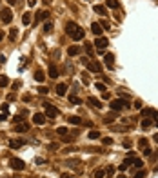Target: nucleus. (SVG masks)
<instances>
[{"label": "nucleus", "mask_w": 158, "mask_h": 178, "mask_svg": "<svg viewBox=\"0 0 158 178\" xmlns=\"http://www.w3.org/2000/svg\"><path fill=\"white\" fill-rule=\"evenodd\" d=\"M66 33H67V37H71L73 40H84V37H86V31L78 26L76 22H67L66 24Z\"/></svg>", "instance_id": "1"}, {"label": "nucleus", "mask_w": 158, "mask_h": 178, "mask_svg": "<svg viewBox=\"0 0 158 178\" xmlns=\"http://www.w3.org/2000/svg\"><path fill=\"white\" fill-rule=\"evenodd\" d=\"M109 107H111L113 111H120V109H124V107H131V104H129V100H122V98H115V100H111Z\"/></svg>", "instance_id": "2"}, {"label": "nucleus", "mask_w": 158, "mask_h": 178, "mask_svg": "<svg viewBox=\"0 0 158 178\" xmlns=\"http://www.w3.org/2000/svg\"><path fill=\"white\" fill-rule=\"evenodd\" d=\"M82 64H84V66H86L87 69H89V71H93V73H100V64H98V62H95V60H91V58H82Z\"/></svg>", "instance_id": "3"}, {"label": "nucleus", "mask_w": 158, "mask_h": 178, "mask_svg": "<svg viewBox=\"0 0 158 178\" xmlns=\"http://www.w3.org/2000/svg\"><path fill=\"white\" fill-rule=\"evenodd\" d=\"M44 111H46V118H55V116H58V109L53 106V104H49V102L44 104Z\"/></svg>", "instance_id": "4"}, {"label": "nucleus", "mask_w": 158, "mask_h": 178, "mask_svg": "<svg viewBox=\"0 0 158 178\" xmlns=\"http://www.w3.org/2000/svg\"><path fill=\"white\" fill-rule=\"evenodd\" d=\"M107 46H109V40H107L106 37H98L96 40H95V47H96L100 53H102V51H104V49H106Z\"/></svg>", "instance_id": "5"}, {"label": "nucleus", "mask_w": 158, "mask_h": 178, "mask_svg": "<svg viewBox=\"0 0 158 178\" xmlns=\"http://www.w3.org/2000/svg\"><path fill=\"white\" fill-rule=\"evenodd\" d=\"M0 18H2V22H4V24H11V20H13V13H11V9L4 7L2 11H0Z\"/></svg>", "instance_id": "6"}, {"label": "nucleus", "mask_w": 158, "mask_h": 178, "mask_svg": "<svg viewBox=\"0 0 158 178\" xmlns=\"http://www.w3.org/2000/svg\"><path fill=\"white\" fill-rule=\"evenodd\" d=\"M142 116L144 118H158V111L153 109V107H142Z\"/></svg>", "instance_id": "7"}, {"label": "nucleus", "mask_w": 158, "mask_h": 178, "mask_svg": "<svg viewBox=\"0 0 158 178\" xmlns=\"http://www.w3.org/2000/svg\"><path fill=\"white\" fill-rule=\"evenodd\" d=\"M27 140L26 138H13V140H9V147L11 149H20L22 145H26Z\"/></svg>", "instance_id": "8"}, {"label": "nucleus", "mask_w": 158, "mask_h": 178, "mask_svg": "<svg viewBox=\"0 0 158 178\" xmlns=\"http://www.w3.org/2000/svg\"><path fill=\"white\" fill-rule=\"evenodd\" d=\"M9 165H11V169H15V171H22L24 167H26V164H24L20 158H13V160L9 162Z\"/></svg>", "instance_id": "9"}, {"label": "nucleus", "mask_w": 158, "mask_h": 178, "mask_svg": "<svg viewBox=\"0 0 158 178\" xmlns=\"http://www.w3.org/2000/svg\"><path fill=\"white\" fill-rule=\"evenodd\" d=\"M33 122L37 124V126H44V124H46V115H42V113H35L33 115Z\"/></svg>", "instance_id": "10"}, {"label": "nucleus", "mask_w": 158, "mask_h": 178, "mask_svg": "<svg viewBox=\"0 0 158 178\" xmlns=\"http://www.w3.org/2000/svg\"><path fill=\"white\" fill-rule=\"evenodd\" d=\"M46 20H49V11H44V9L38 11L37 13V20L35 22H46Z\"/></svg>", "instance_id": "11"}, {"label": "nucleus", "mask_w": 158, "mask_h": 178, "mask_svg": "<svg viewBox=\"0 0 158 178\" xmlns=\"http://www.w3.org/2000/svg\"><path fill=\"white\" fill-rule=\"evenodd\" d=\"M113 60H115V55H113V53H107V55L104 56V62H106V66L109 69H113Z\"/></svg>", "instance_id": "12"}, {"label": "nucleus", "mask_w": 158, "mask_h": 178, "mask_svg": "<svg viewBox=\"0 0 158 178\" xmlns=\"http://www.w3.org/2000/svg\"><path fill=\"white\" fill-rule=\"evenodd\" d=\"M55 89H56V95H58V96H64V95L67 93V86H66V84H58Z\"/></svg>", "instance_id": "13"}, {"label": "nucleus", "mask_w": 158, "mask_h": 178, "mask_svg": "<svg viewBox=\"0 0 158 178\" xmlns=\"http://www.w3.org/2000/svg\"><path fill=\"white\" fill-rule=\"evenodd\" d=\"M91 31L95 33L96 37H100V35H102V26H100L98 22H93V24H91Z\"/></svg>", "instance_id": "14"}, {"label": "nucleus", "mask_w": 158, "mask_h": 178, "mask_svg": "<svg viewBox=\"0 0 158 178\" xmlns=\"http://www.w3.org/2000/svg\"><path fill=\"white\" fill-rule=\"evenodd\" d=\"M27 129H29L27 124H24V122H20V124H17V126H15V133H26Z\"/></svg>", "instance_id": "15"}, {"label": "nucleus", "mask_w": 158, "mask_h": 178, "mask_svg": "<svg viewBox=\"0 0 158 178\" xmlns=\"http://www.w3.org/2000/svg\"><path fill=\"white\" fill-rule=\"evenodd\" d=\"M93 9H95V13H96V15H102V17H106V15H107L106 6H100V4H98V6H95Z\"/></svg>", "instance_id": "16"}, {"label": "nucleus", "mask_w": 158, "mask_h": 178, "mask_svg": "<svg viewBox=\"0 0 158 178\" xmlns=\"http://www.w3.org/2000/svg\"><path fill=\"white\" fill-rule=\"evenodd\" d=\"M47 73H49V76H51V78H56V76H58V69H56L55 64H51V66H49Z\"/></svg>", "instance_id": "17"}, {"label": "nucleus", "mask_w": 158, "mask_h": 178, "mask_svg": "<svg viewBox=\"0 0 158 178\" xmlns=\"http://www.w3.org/2000/svg\"><path fill=\"white\" fill-rule=\"evenodd\" d=\"M33 22V18H31V13H24V17H22V24H24V26H29V24H31Z\"/></svg>", "instance_id": "18"}, {"label": "nucleus", "mask_w": 158, "mask_h": 178, "mask_svg": "<svg viewBox=\"0 0 158 178\" xmlns=\"http://www.w3.org/2000/svg\"><path fill=\"white\" fill-rule=\"evenodd\" d=\"M53 31V22L51 20H46V22H44V33H51Z\"/></svg>", "instance_id": "19"}, {"label": "nucleus", "mask_w": 158, "mask_h": 178, "mask_svg": "<svg viewBox=\"0 0 158 178\" xmlns=\"http://www.w3.org/2000/svg\"><path fill=\"white\" fill-rule=\"evenodd\" d=\"M131 160H133V158H127V160H124V162H122V164H120V167H118V169H120V171H125L127 167H129V165L133 164Z\"/></svg>", "instance_id": "20"}, {"label": "nucleus", "mask_w": 158, "mask_h": 178, "mask_svg": "<svg viewBox=\"0 0 158 178\" xmlns=\"http://www.w3.org/2000/svg\"><path fill=\"white\" fill-rule=\"evenodd\" d=\"M87 102H89V104H93L95 107H102V102L98 100V98H95V96H89V98H87Z\"/></svg>", "instance_id": "21"}, {"label": "nucleus", "mask_w": 158, "mask_h": 178, "mask_svg": "<svg viewBox=\"0 0 158 178\" xmlns=\"http://www.w3.org/2000/svg\"><path fill=\"white\" fill-rule=\"evenodd\" d=\"M67 122L69 124H75V126H78V124H82V120H80V116H75V115H71L67 118Z\"/></svg>", "instance_id": "22"}, {"label": "nucleus", "mask_w": 158, "mask_h": 178, "mask_svg": "<svg viewBox=\"0 0 158 178\" xmlns=\"http://www.w3.org/2000/svg\"><path fill=\"white\" fill-rule=\"evenodd\" d=\"M93 178H106V169H96L93 173Z\"/></svg>", "instance_id": "23"}, {"label": "nucleus", "mask_w": 158, "mask_h": 178, "mask_svg": "<svg viewBox=\"0 0 158 178\" xmlns=\"http://www.w3.org/2000/svg\"><path fill=\"white\" fill-rule=\"evenodd\" d=\"M69 102H71L73 106H80V104H82V100H80L76 95H71V96H69Z\"/></svg>", "instance_id": "24"}, {"label": "nucleus", "mask_w": 158, "mask_h": 178, "mask_svg": "<svg viewBox=\"0 0 158 178\" xmlns=\"http://www.w3.org/2000/svg\"><path fill=\"white\" fill-rule=\"evenodd\" d=\"M17 38H18V29L17 27H15V29H11V31H9V40H17Z\"/></svg>", "instance_id": "25"}, {"label": "nucleus", "mask_w": 158, "mask_h": 178, "mask_svg": "<svg viewBox=\"0 0 158 178\" xmlns=\"http://www.w3.org/2000/svg\"><path fill=\"white\" fill-rule=\"evenodd\" d=\"M67 53H69L71 56H75V55H78V53H80V47H76V46H71V47L67 49Z\"/></svg>", "instance_id": "26"}, {"label": "nucleus", "mask_w": 158, "mask_h": 178, "mask_svg": "<svg viewBox=\"0 0 158 178\" xmlns=\"http://www.w3.org/2000/svg\"><path fill=\"white\" fill-rule=\"evenodd\" d=\"M107 7H111V9H116L118 6H120V4H118V0H107Z\"/></svg>", "instance_id": "27"}, {"label": "nucleus", "mask_w": 158, "mask_h": 178, "mask_svg": "<svg viewBox=\"0 0 158 178\" xmlns=\"http://www.w3.org/2000/svg\"><path fill=\"white\" fill-rule=\"evenodd\" d=\"M7 86H9V78L2 75L0 76V87H7Z\"/></svg>", "instance_id": "28"}, {"label": "nucleus", "mask_w": 158, "mask_h": 178, "mask_svg": "<svg viewBox=\"0 0 158 178\" xmlns=\"http://www.w3.org/2000/svg\"><path fill=\"white\" fill-rule=\"evenodd\" d=\"M151 126H153V122L149 120V118H145V120H142V127H144V129H149Z\"/></svg>", "instance_id": "29"}, {"label": "nucleus", "mask_w": 158, "mask_h": 178, "mask_svg": "<svg viewBox=\"0 0 158 178\" xmlns=\"http://www.w3.org/2000/svg\"><path fill=\"white\" fill-rule=\"evenodd\" d=\"M35 80H37V82H44V73L42 71H37V73H35Z\"/></svg>", "instance_id": "30"}, {"label": "nucleus", "mask_w": 158, "mask_h": 178, "mask_svg": "<svg viewBox=\"0 0 158 178\" xmlns=\"http://www.w3.org/2000/svg\"><path fill=\"white\" fill-rule=\"evenodd\" d=\"M133 164H135L136 169H142V167H144V162H142V160H138V158H135V160H133Z\"/></svg>", "instance_id": "31"}, {"label": "nucleus", "mask_w": 158, "mask_h": 178, "mask_svg": "<svg viewBox=\"0 0 158 178\" xmlns=\"http://www.w3.org/2000/svg\"><path fill=\"white\" fill-rule=\"evenodd\" d=\"M89 138H91V140H96V138H100V131H91V133H89Z\"/></svg>", "instance_id": "32"}, {"label": "nucleus", "mask_w": 158, "mask_h": 178, "mask_svg": "<svg viewBox=\"0 0 158 178\" xmlns=\"http://www.w3.org/2000/svg\"><path fill=\"white\" fill-rule=\"evenodd\" d=\"M102 144H104V145H111V144H113V138H111V136L102 138Z\"/></svg>", "instance_id": "33"}, {"label": "nucleus", "mask_w": 158, "mask_h": 178, "mask_svg": "<svg viewBox=\"0 0 158 178\" xmlns=\"http://www.w3.org/2000/svg\"><path fill=\"white\" fill-rule=\"evenodd\" d=\"M138 145H140V149H145L147 147V140L145 138H140V140H138Z\"/></svg>", "instance_id": "34"}, {"label": "nucleus", "mask_w": 158, "mask_h": 178, "mask_svg": "<svg viewBox=\"0 0 158 178\" xmlns=\"http://www.w3.org/2000/svg\"><path fill=\"white\" fill-rule=\"evenodd\" d=\"M113 129H115V131H127L129 127H127V126H113Z\"/></svg>", "instance_id": "35"}, {"label": "nucleus", "mask_w": 158, "mask_h": 178, "mask_svg": "<svg viewBox=\"0 0 158 178\" xmlns=\"http://www.w3.org/2000/svg\"><path fill=\"white\" fill-rule=\"evenodd\" d=\"M56 133H58L60 136H66V135H67V129H66V127H58V129H56Z\"/></svg>", "instance_id": "36"}, {"label": "nucleus", "mask_w": 158, "mask_h": 178, "mask_svg": "<svg viewBox=\"0 0 158 178\" xmlns=\"http://www.w3.org/2000/svg\"><path fill=\"white\" fill-rule=\"evenodd\" d=\"M86 53H87V55H93V44H86Z\"/></svg>", "instance_id": "37"}, {"label": "nucleus", "mask_w": 158, "mask_h": 178, "mask_svg": "<svg viewBox=\"0 0 158 178\" xmlns=\"http://www.w3.org/2000/svg\"><path fill=\"white\" fill-rule=\"evenodd\" d=\"M113 120H115V115H107L106 118H104V122H106V124H111Z\"/></svg>", "instance_id": "38"}, {"label": "nucleus", "mask_w": 158, "mask_h": 178, "mask_svg": "<svg viewBox=\"0 0 158 178\" xmlns=\"http://www.w3.org/2000/svg\"><path fill=\"white\" fill-rule=\"evenodd\" d=\"M47 91H49V89H47L46 86H42V87H38V93H40V95H47Z\"/></svg>", "instance_id": "39"}, {"label": "nucleus", "mask_w": 158, "mask_h": 178, "mask_svg": "<svg viewBox=\"0 0 158 178\" xmlns=\"http://www.w3.org/2000/svg\"><path fill=\"white\" fill-rule=\"evenodd\" d=\"M113 173H115V167H113V165H109V167H107V169H106V175H113Z\"/></svg>", "instance_id": "40"}, {"label": "nucleus", "mask_w": 158, "mask_h": 178, "mask_svg": "<svg viewBox=\"0 0 158 178\" xmlns=\"http://www.w3.org/2000/svg\"><path fill=\"white\" fill-rule=\"evenodd\" d=\"M100 26H102L104 29H109V27H111V24H109V22H107V20H104V22L100 24Z\"/></svg>", "instance_id": "41"}, {"label": "nucleus", "mask_w": 158, "mask_h": 178, "mask_svg": "<svg viewBox=\"0 0 158 178\" xmlns=\"http://www.w3.org/2000/svg\"><path fill=\"white\" fill-rule=\"evenodd\" d=\"M96 89H98V91H106V86H104V84H100V82H98V84H96Z\"/></svg>", "instance_id": "42"}, {"label": "nucleus", "mask_w": 158, "mask_h": 178, "mask_svg": "<svg viewBox=\"0 0 158 178\" xmlns=\"http://www.w3.org/2000/svg\"><path fill=\"white\" fill-rule=\"evenodd\" d=\"M35 162H37L38 165H42V164H44V162H46V160H44V158H40V156H38V158H35Z\"/></svg>", "instance_id": "43"}, {"label": "nucleus", "mask_w": 158, "mask_h": 178, "mask_svg": "<svg viewBox=\"0 0 158 178\" xmlns=\"http://www.w3.org/2000/svg\"><path fill=\"white\" fill-rule=\"evenodd\" d=\"M60 178H75L71 175V173H64V175H60Z\"/></svg>", "instance_id": "44"}, {"label": "nucleus", "mask_w": 158, "mask_h": 178, "mask_svg": "<svg viewBox=\"0 0 158 178\" xmlns=\"http://www.w3.org/2000/svg\"><path fill=\"white\" fill-rule=\"evenodd\" d=\"M7 120V113H2V115H0V122H6Z\"/></svg>", "instance_id": "45"}, {"label": "nucleus", "mask_w": 158, "mask_h": 178, "mask_svg": "<svg viewBox=\"0 0 158 178\" xmlns=\"http://www.w3.org/2000/svg\"><path fill=\"white\" fill-rule=\"evenodd\" d=\"M102 98H106V100H109V98H111V95H109L107 91H104V93H102Z\"/></svg>", "instance_id": "46"}, {"label": "nucleus", "mask_w": 158, "mask_h": 178, "mask_svg": "<svg viewBox=\"0 0 158 178\" xmlns=\"http://www.w3.org/2000/svg\"><path fill=\"white\" fill-rule=\"evenodd\" d=\"M9 111V106L7 104H2V113H7Z\"/></svg>", "instance_id": "47"}, {"label": "nucleus", "mask_w": 158, "mask_h": 178, "mask_svg": "<svg viewBox=\"0 0 158 178\" xmlns=\"http://www.w3.org/2000/svg\"><path fill=\"white\" fill-rule=\"evenodd\" d=\"M82 80H84V84H89V76L86 75V73H84V76H82Z\"/></svg>", "instance_id": "48"}, {"label": "nucleus", "mask_w": 158, "mask_h": 178, "mask_svg": "<svg viewBox=\"0 0 158 178\" xmlns=\"http://www.w3.org/2000/svg\"><path fill=\"white\" fill-rule=\"evenodd\" d=\"M142 151H144V155H145V156H149V155H151V149H149V147H145V149H142Z\"/></svg>", "instance_id": "49"}, {"label": "nucleus", "mask_w": 158, "mask_h": 178, "mask_svg": "<svg viewBox=\"0 0 158 178\" xmlns=\"http://www.w3.org/2000/svg\"><path fill=\"white\" fill-rule=\"evenodd\" d=\"M136 178H145V173H144V171H140V173L136 175Z\"/></svg>", "instance_id": "50"}, {"label": "nucleus", "mask_w": 158, "mask_h": 178, "mask_svg": "<svg viewBox=\"0 0 158 178\" xmlns=\"http://www.w3.org/2000/svg\"><path fill=\"white\" fill-rule=\"evenodd\" d=\"M13 120H15V122H17V124H20V122H22V116H15V118H13Z\"/></svg>", "instance_id": "51"}, {"label": "nucleus", "mask_w": 158, "mask_h": 178, "mask_svg": "<svg viewBox=\"0 0 158 178\" xmlns=\"http://www.w3.org/2000/svg\"><path fill=\"white\" fill-rule=\"evenodd\" d=\"M49 149H53V151H55V149H58V145H56V144H49Z\"/></svg>", "instance_id": "52"}, {"label": "nucleus", "mask_w": 158, "mask_h": 178, "mask_svg": "<svg viewBox=\"0 0 158 178\" xmlns=\"http://www.w3.org/2000/svg\"><path fill=\"white\" fill-rule=\"evenodd\" d=\"M9 4H11V6H15V4H17V0H7Z\"/></svg>", "instance_id": "53"}, {"label": "nucleus", "mask_w": 158, "mask_h": 178, "mask_svg": "<svg viewBox=\"0 0 158 178\" xmlns=\"http://www.w3.org/2000/svg\"><path fill=\"white\" fill-rule=\"evenodd\" d=\"M4 40V31H0V42Z\"/></svg>", "instance_id": "54"}, {"label": "nucleus", "mask_w": 158, "mask_h": 178, "mask_svg": "<svg viewBox=\"0 0 158 178\" xmlns=\"http://www.w3.org/2000/svg\"><path fill=\"white\" fill-rule=\"evenodd\" d=\"M155 142H156V144H158V135H155Z\"/></svg>", "instance_id": "55"}, {"label": "nucleus", "mask_w": 158, "mask_h": 178, "mask_svg": "<svg viewBox=\"0 0 158 178\" xmlns=\"http://www.w3.org/2000/svg\"><path fill=\"white\" fill-rule=\"evenodd\" d=\"M156 127H158V120H156Z\"/></svg>", "instance_id": "56"}, {"label": "nucleus", "mask_w": 158, "mask_h": 178, "mask_svg": "<svg viewBox=\"0 0 158 178\" xmlns=\"http://www.w3.org/2000/svg\"><path fill=\"white\" fill-rule=\"evenodd\" d=\"M4 178H7V176H4Z\"/></svg>", "instance_id": "57"}]
</instances>
